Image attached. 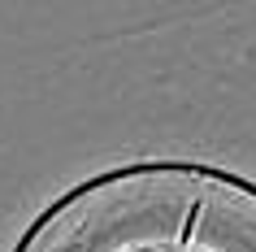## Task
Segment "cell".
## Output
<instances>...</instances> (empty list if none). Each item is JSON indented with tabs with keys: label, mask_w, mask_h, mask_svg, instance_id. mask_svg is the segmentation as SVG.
Wrapping results in <instances>:
<instances>
[{
	"label": "cell",
	"mask_w": 256,
	"mask_h": 252,
	"mask_svg": "<svg viewBox=\"0 0 256 252\" xmlns=\"http://www.w3.org/2000/svg\"><path fill=\"white\" fill-rule=\"evenodd\" d=\"M196 213H200V204H191V209H187V222H182V239H191V230H196Z\"/></svg>",
	"instance_id": "obj_1"
}]
</instances>
